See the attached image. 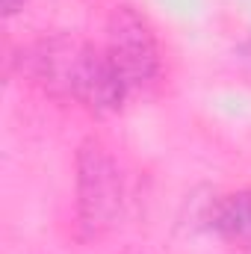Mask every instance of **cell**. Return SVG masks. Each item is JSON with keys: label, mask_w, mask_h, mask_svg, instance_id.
Here are the masks:
<instances>
[{"label": "cell", "mask_w": 251, "mask_h": 254, "mask_svg": "<svg viewBox=\"0 0 251 254\" xmlns=\"http://www.w3.org/2000/svg\"><path fill=\"white\" fill-rule=\"evenodd\" d=\"M15 65L21 77H30L48 95L92 113H116L130 95L107 51L77 36L57 33L36 39L18 51Z\"/></svg>", "instance_id": "obj_1"}, {"label": "cell", "mask_w": 251, "mask_h": 254, "mask_svg": "<svg viewBox=\"0 0 251 254\" xmlns=\"http://www.w3.org/2000/svg\"><path fill=\"white\" fill-rule=\"evenodd\" d=\"M77 222L83 237H104L125 213V175L119 160L101 139H86L74 163Z\"/></svg>", "instance_id": "obj_2"}, {"label": "cell", "mask_w": 251, "mask_h": 254, "mask_svg": "<svg viewBox=\"0 0 251 254\" xmlns=\"http://www.w3.org/2000/svg\"><path fill=\"white\" fill-rule=\"evenodd\" d=\"M107 57L113 68L119 71L127 92L145 89L157 80L160 74V42L154 36V27L142 12L133 6H119L113 9L107 21Z\"/></svg>", "instance_id": "obj_3"}, {"label": "cell", "mask_w": 251, "mask_h": 254, "mask_svg": "<svg viewBox=\"0 0 251 254\" xmlns=\"http://www.w3.org/2000/svg\"><path fill=\"white\" fill-rule=\"evenodd\" d=\"M210 228L225 243L251 252V190L222 195L210 207Z\"/></svg>", "instance_id": "obj_4"}, {"label": "cell", "mask_w": 251, "mask_h": 254, "mask_svg": "<svg viewBox=\"0 0 251 254\" xmlns=\"http://www.w3.org/2000/svg\"><path fill=\"white\" fill-rule=\"evenodd\" d=\"M21 6H24V0H3V9H6V15H15Z\"/></svg>", "instance_id": "obj_5"}, {"label": "cell", "mask_w": 251, "mask_h": 254, "mask_svg": "<svg viewBox=\"0 0 251 254\" xmlns=\"http://www.w3.org/2000/svg\"><path fill=\"white\" fill-rule=\"evenodd\" d=\"M243 54H246V60H249V63H251V42H249V45H246V48H243Z\"/></svg>", "instance_id": "obj_6"}]
</instances>
